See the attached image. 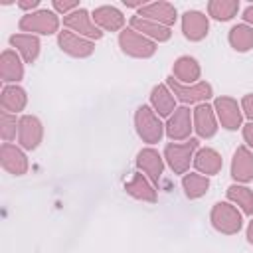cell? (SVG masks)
I'll return each instance as SVG.
<instances>
[{
    "mask_svg": "<svg viewBox=\"0 0 253 253\" xmlns=\"http://www.w3.org/2000/svg\"><path fill=\"white\" fill-rule=\"evenodd\" d=\"M134 126H136V132L138 136L148 142V144H154V142H160L162 134H164V125L160 123V117L146 105L138 107L136 109V115H134Z\"/></svg>",
    "mask_w": 253,
    "mask_h": 253,
    "instance_id": "1",
    "label": "cell"
},
{
    "mask_svg": "<svg viewBox=\"0 0 253 253\" xmlns=\"http://www.w3.org/2000/svg\"><path fill=\"white\" fill-rule=\"evenodd\" d=\"M210 221L211 225L219 231V233H225V235H235L239 233L243 221H241V213L237 211L235 206L227 204V202H217L213 208H211V213H210Z\"/></svg>",
    "mask_w": 253,
    "mask_h": 253,
    "instance_id": "2",
    "label": "cell"
},
{
    "mask_svg": "<svg viewBox=\"0 0 253 253\" xmlns=\"http://www.w3.org/2000/svg\"><path fill=\"white\" fill-rule=\"evenodd\" d=\"M198 140L196 138H188L186 142H170L164 148V158L168 162V166L176 172V174H186V170L190 168V162L194 158V152L198 150Z\"/></svg>",
    "mask_w": 253,
    "mask_h": 253,
    "instance_id": "3",
    "label": "cell"
},
{
    "mask_svg": "<svg viewBox=\"0 0 253 253\" xmlns=\"http://www.w3.org/2000/svg\"><path fill=\"white\" fill-rule=\"evenodd\" d=\"M119 45L130 57L146 59V57H152L156 53V43L152 40L144 38L142 34L134 32L132 28H126L119 34Z\"/></svg>",
    "mask_w": 253,
    "mask_h": 253,
    "instance_id": "4",
    "label": "cell"
},
{
    "mask_svg": "<svg viewBox=\"0 0 253 253\" xmlns=\"http://www.w3.org/2000/svg\"><path fill=\"white\" fill-rule=\"evenodd\" d=\"M20 30L22 32H36V34H55L59 28V18L55 12L51 10H38V12H30L26 16L20 18Z\"/></svg>",
    "mask_w": 253,
    "mask_h": 253,
    "instance_id": "5",
    "label": "cell"
},
{
    "mask_svg": "<svg viewBox=\"0 0 253 253\" xmlns=\"http://www.w3.org/2000/svg\"><path fill=\"white\" fill-rule=\"evenodd\" d=\"M63 26H65L69 32H73V34H77V36H81V38H87V40H91V42H93V40H99V38L103 36L101 28L93 22V16H91L87 10H83V8H77L75 12L63 16Z\"/></svg>",
    "mask_w": 253,
    "mask_h": 253,
    "instance_id": "6",
    "label": "cell"
},
{
    "mask_svg": "<svg viewBox=\"0 0 253 253\" xmlns=\"http://www.w3.org/2000/svg\"><path fill=\"white\" fill-rule=\"evenodd\" d=\"M166 85L172 91V95L178 97L182 103H198L200 105V103H204V101H208L211 97V85L206 83V81H200V83H194V85H186V83H180L174 77H168Z\"/></svg>",
    "mask_w": 253,
    "mask_h": 253,
    "instance_id": "7",
    "label": "cell"
},
{
    "mask_svg": "<svg viewBox=\"0 0 253 253\" xmlns=\"http://www.w3.org/2000/svg\"><path fill=\"white\" fill-rule=\"evenodd\" d=\"M43 138V126L38 117L24 115L18 123V142L26 150H36Z\"/></svg>",
    "mask_w": 253,
    "mask_h": 253,
    "instance_id": "8",
    "label": "cell"
},
{
    "mask_svg": "<svg viewBox=\"0 0 253 253\" xmlns=\"http://www.w3.org/2000/svg\"><path fill=\"white\" fill-rule=\"evenodd\" d=\"M213 111L217 113V119L221 123L223 128L227 130H237L241 126V121H243V111L241 107L237 105L235 99L231 97H217L215 103H213Z\"/></svg>",
    "mask_w": 253,
    "mask_h": 253,
    "instance_id": "9",
    "label": "cell"
},
{
    "mask_svg": "<svg viewBox=\"0 0 253 253\" xmlns=\"http://www.w3.org/2000/svg\"><path fill=\"white\" fill-rule=\"evenodd\" d=\"M57 43L61 47V51H65L71 57H89L95 51V43L87 38H81L69 30L59 32L57 36Z\"/></svg>",
    "mask_w": 253,
    "mask_h": 253,
    "instance_id": "10",
    "label": "cell"
},
{
    "mask_svg": "<svg viewBox=\"0 0 253 253\" xmlns=\"http://www.w3.org/2000/svg\"><path fill=\"white\" fill-rule=\"evenodd\" d=\"M166 134L170 140H186L192 132V111L188 107H178L166 123Z\"/></svg>",
    "mask_w": 253,
    "mask_h": 253,
    "instance_id": "11",
    "label": "cell"
},
{
    "mask_svg": "<svg viewBox=\"0 0 253 253\" xmlns=\"http://www.w3.org/2000/svg\"><path fill=\"white\" fill-rule=\"evenodd\" d=\"M210 30V20L206 14L198 12V10H188L182 16V32L184 38L190 42H200L208 36Z\"/></svg>",
    "mask_w": 253,
    "mask_h": 253,
    "instance_id": "12",
    "label": "cell"
},
{
    "mask_svg": "<svg viewBox=\"0 0 253 253\" xmlns=\"http://www.w3.org/2000/svg\"><path fill=\"white\" fill-rule=\"evenodd\" d=\"M136 166L146 174V178L152 184H158L160 182L162 172H164V162H162V156L158 154V150H154V148H142V150H138V154H136Z\"/></svg>",
    "mask_w": 253,
    "mask_h": 253,
    "instance_id": "13",
    "label": "cell"
},
{
    "mask_svg": "<svg viewBox=\"0 0 253 253\" xmlns=\"http://www.w3.org/2000/svg\"><path fill=\"white\" fill-rule=\"evenodd\" d=\"M192 117H194V128H196L198 136H202V138H211V136L217 132L215 113H213V107H210L208 103L196 105Z\"/></svg>",
    "mask_w": 253,
    "mask_h": 253,
    "instance_id": "14",
    "label": "cell"
},
{
    "mask_svg": "<svg viewBox=\"0 0 253 253\" xmlns=\"http://www.w3.org/2000/svg\"><path fill=\"white\" fill-rule=\"evenodd\" d=\"M0 162H2L4 170H8L14 176H22V174L28 172V158H26V154L18 146H14L10 142H4L0 146Z\"/></svg>",
    "mask_w": 253,
    "mask_h": 253,
    "instance_id": "15",
    "label": "cell"
},
{
    "mask_svg": "<svg viewBox=\"0 0 253 253\" xmlns=\"http://www.w3.org/2000/svg\"><path fill=\"white\" fill-rule=\"evenodd\" d=\"M140 18H148L152 22H158L166 28H170L174 22H176V8L170 4V2H150V4H144L138 14Z\"/></svg>",
    "mask_w": 253,
    "mask_h": 253,
    "instance_id": "16",
    "label": "cell"
},
{
    "mask_svg": "<svg viewBox=\"0 0 253 253\" xmlns=\"http://www.w3.org/2000/svg\"><path fill=\"white\" fill-rule=\"evenodd\" d=\"M93 22L105 30V32H123V26H125V16L119 8L115 6H99L93 10Z\"/></svg>",
    "mask_w": 253,
    "mask_h": 253,
    "instance_id": "17",
    "label": "cell"
},
{
    "mask_svg": "<svg viewBox=\"0 0 253 253\" xmlns=\"http://www.w3.org/2000/svg\"><path fill=\"white\" fill-rule=\"evenodd\" d=\"M130 28L138 34H142L144 38L152 40V42H168L172 32L170 28L158 24V22H152L148 18H140V16H132L130 18Z\"/></svg>",
    "mask_w": 253,
    "mask_h": 253,
    "instance_id": "18",
    "label": "cell"
},
{
    "mask_svg": "<svg viewBox=\"0 0 253 253\" xmlns=\"http://www.w3.org/2000/svg\"><path fill=\"white\" fill-rule=\"evenodd\" d=\"M231 176L243 184L253 180V154L247 146H237L231 160Z\"/></svg>",
    "mask_w": 253,
    "mask_h": 253,
    "instance_id": "19",
    "label": "cell"
},
{
    "mask_svg": "<svg viewBox=\"0 0 253 253\" xmlns=\"http://www.w3.org/2000/svg\"><path fill=\"white\" fill-rule=\"evenodd\" d=\"M200 75H202L200 63L192 55H180L172 65V77H176L180 83L194 85V83H198Z\"/></svg>",
    "mask_w": 253,
    "mask_h": 253,
    "instance_id": "20",
    "label": "cell"
},
{
    "mask_svg": "<svg viewBox=\"0 0 253 253\" xmlns=\"http://www.w3.org/2000/svg\"><path fill=\"white\" fill-rule=\"evenodd\" d=\"M0 77L4 83H18L24 77V65L16 51L4 49L0 55Z\"/></svg>",
    "mask_w": 253,
    "mask_h": 253,
    "instance_id": "21",
    "label": "cell"
},
{
    "mask_svg": "<svg viewBox=\"0 0 253 253\" xmlns=\"http://www.w3.org/2000/svg\"><path fill=\"white\" fill-rule=\"evenodd\" d=\"M150 103L158 117H170L176 111V99L168 85H154L150 91Z\"/></svg>",
    "mask_w": 253,
    "mask_h": 253,
    "instance_id": "22",
    "label": "cell"
},
{
    "mask_svg": "<svg viewBox=\"0 0 253 253\" xmlns=\"http://www.w3.org/2000/svg\"><path fill=\"white\" fill-rule=\"evenodd\" d=\"M26 103H28V95L18 85H6L2 89V93H0V107H2L4 113L16 115V113L24 111Z\"/></svg>",
    "mask_w": 253,
    "mask_h": 253,
    "instance_id": "23",
    "label": "cell"
},
{
    "mask_svg": "<svg viewBox=\"0 0 253 253\" xmlns=\"http://www.w3.org/2000/svg\"><path fill=\"white\" fill-rule=\"evenodd\" d=\"M194 166L198 168L200 174L213 176V174H217L221 170L223 160H221L217 150H213V148H200L194 154Z\"/></svg>",
    "mask_w": 253,
    "mask_h": 253,
    "instance_id": "24",
    "label": "cell"
},
{
    "mask_svg": "<svg viewBox=\"0 0 253 253\" xmlns=\"http://www.w3.org/2000/svg\"><path fill=\"white\" fill-rule=\"evenodd\" d=\"M125 190L128 196L136 198V200H142V202H156V190L154 186L150 184V180L144 176V174H134L126 184H125Z\"/></svg>",
    "mask_w": 253,
    "mask_h": 253,
    "instance_id": "25",
    "label": "cell"
},
{
    "mask_svg": "<svg viewBox=\"0 0 253 253\" xmlns=\"http://www.w3.org/2000/svg\"><path fill=\"white\" fill-rule=\"evenodd\" d=\"M10 43L20 51L26 63H34L40 55V40L32 34H14L10 38Z\"/></svg>",
    "mask_w": 253,
    "mask_h": 253,
    "instance_id": "26",
    "label": "cell"
},
{
    "mask_svg": "<svg viewBox=\"0 0 253 253\" xmlns=\"http://www.w3.org/2000/svg\"><path fill=\"white\" fill-rule=\"evenodd\" d=\"M229 45L235 51H249L253 47V28H249L247 24H237L229 30Z\"/></svg>",
    "mask_w": 253,
    "mask_h": 253,
    "instance_id": "27",
    "label": "cell"
},
{
    "mask_svg": "<svg viewBox=\"0 0 253 253\" xmlns=\"http://www.w3.org/2000/svg\"><path fill=\"white\" fill-rule=\"evenodd\" d=\"M182 188H184V194L186 198L190 200H198L202 198L208 190H210V180L208 176H202V174H186L182 178Z\"/></svg>",
    "mask_w": 253,
    "mask_h": 253,
    "instance_id": "28",
    "label": "cell"
},
{
    "mask_svg": "<svg viewBox=\"0 0 253 253\" xmlns=\"http://www.w3.org/2000/svg\"><path fill=\"white\" fill-rule=\"evenodd\" d=\"M227 200L235 206L241 208L243 213L253 215V192L247 186H239V184H231L227 188Z\"/></svg>",
    "mask_w": 253,
    "mask_h": 253,
    "instance_id": "29",
    "label": "cell"
},
{
    "mask_svg": "<svg viewBox=\"0 0 253 253\" xmlns=\"http://www.w3.org/2000/svg\"><path fill=\"white\" fill-rule=\"evenodd\" d=\"M239 10V2L237 0H211L208 4V12L211 18L219 20V22H227L231 20Z\"/></svg>",
    "mask_w": 253,
    "mask_h": 253,
    "instance_id": "30",
    "label": "cell"
},
{
    "mask_svg": "<svg viewBox=\"0 0 253 253\" xmlns=\"http://www.w3.org/2000/svg\"><path fill=\"white\" fill-rule=\"evenodd\" d=\"M18 123H20V121H16V117H14L12 113H4V111H2V115H0V134H2V138H4L6 142H10V140L16 136Z\"/></svg>",
    "mask_w": 253,
    "mask_h": 253,
    "instance_id": "31",
    "label": "cell"
},
{
    "mask_svg": "<svg viewBox=\"0 0 253 253\" xmlns=\"http://www.w3.org/2000/svg\"><path fill=\"white\" fill-rule=\"evenodd\" d=\"M53 8H55L57 12H61L63 16H67V14H71V12H75V10L79 8V2H75V0H71V2H63V0H53Z\"/></svg>",
    "mask_w": 253,
    "mask_h": 253,
    "instance_id": "32",
    "label": "cell"
},
{
    "mask_svg": "<svg viewBox=\"0 0 253 253\" xmlns=\"http://www.w3.org/2000/svg\"><path fill=\"white\" fill-rule=\"evenodd\" d=\"M241 111H243V115L253 123V93H247V95L243 97V101H241Z\"/></svg>",
    "mask_w": 253,
    "mask_h": 253,
    "instance_id": "33",
    "label": "cell"
},
{
    "mask_svg": "<svg viewBox=\"0 0 253 253\" xmlns=\"http://www.w3.org/2000/svg\"><path fill=\"white\" fill-rule=\"evenodd\" d=\"M243 138H245V142L249 146H253V123H247L243 126Z\"/></svg>",
    "mask_w": 253,
    "mask_h": 253,
    "instance_id": "34",
    "label": "cell"
},
{
    "mask_svg": "<svg viewBox=\"0 0 253 253\" xmlns=\"http://www.w3.org/2000/svg\"><path fill=\"white\" fill-rule=\"evenodd\" d=\"M38 0H22V2H18V6L22 8V10H34V8H38Z\"/></svg>",
    "mask_w": 253,
    "mask_h": 253,
    "instance_id": "35",
    "label": "cell"
},
{
    "mask_svg": "<svg viewBox=\"0 0 253 253\" xmlns=\"http://www.w3.org/2000/svg\"><path fill=\"white\" fill-rule=\"evenodd\" d=\"M243 20H245L247 24L253 26V4H249V6L245 8V12H243Z\"/></svg>",
    "mask_w": 253,
    "mask_h": 253,
    "instance_id": "36",
    "label": "cell"
},
{
    "mask_svg": "<svg viewBox=\"0 0 253 253\" xmlns=\"http://www.w3.org/2000/svg\"><path fill=\"white\" fill-rule=\"evenodd\" d=\"M123 4H125L126 8H138V10L144 6V2H142V0H123Z\"/></svg>",
    "mask_w": 253,
    "mask_h": 253,
    "instance_id": "37",
    "label": "cell"
},
{
    "mask_svg": "<svg viewBox=\"0 0 253 253\" xmlns=\"http://www.w3.org/2000/svg\"><path fill=\"white\" fill-rule=\"evenodd\" d=\"M247 241L253 245V219L249 221V227H247Z\"/></svg>",
    "mask_w": 253,
    "mask_h": 253,
    "instance_id": "38",
    "label": "cell"
}]
</instances>
